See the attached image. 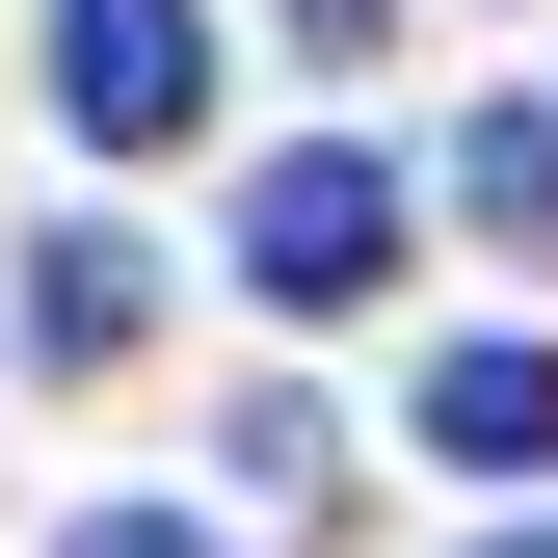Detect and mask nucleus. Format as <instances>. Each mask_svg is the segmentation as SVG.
I'll list each match as a JSON object with an SVG mask.
<instances>
[{
    "mask_svg": "<svg viewBox=\"0 0 558 558\" xmlns=\"http://www.w3.org/2000/svg\"><path fill=\"white\" fill-rule=\"evenodd\" d=\"M53 558H214V532H186V506H81Z\"/></svg>",
    "mask_w": 558,
    "mask_h": 558,
    "instance_id": "6",
    "label": "nucleus"
},
{
    "mask_svg": "<svg viewBox=\"0 0 558 558\" xmlns=\"http://www.w3.org/2000/svg\"><path fill=\"white\" fill-rule=\"evenodd\" d=\"M27 345H81V373H107V345H133V240H53V266H27Z\"/></svg>",
    "mask_w": 558,
    "mask_h": 558,
    "instance_id": "5",
    "label": "nucleus"
},
{
    "mask_svg": "<svg viewBox=\"0 0 558 558\" xmlns=\"http://www.w3.org/2000/svg\"><path fill=\"white\" fill-rule=\"evenodd\" d=\"M426 452L452 478H558V345H452V373H426Z\"/></svg>",
    "mask_w": 558,
    "mask_h": 558,
    "instance_id": "3",
    "label": "nucleus"
},
{
    "mask_svg": "<svg viewBox=\"0 0 558 558\" xmlns=\"http://www.w3.org/2000/svg\"><path fill=\"white\" fill-rule=\"evenodd\" d=\"M506 558H558V532H506Z\"/></svg>",
    "mask_w": 558,
    "mask_h": 558,
    "instance_id": "7",
    "label": "nucleus"
},
{
    "mask_svg": "<svg viewBox=\"0 0 558 558\" xmlns=\"http://www.w3.org/2000/svg\"><path fill=\"white\" fill-rule=\"evenodd\" d=\"M53 107H81L107 160H160V133L214 107V0H53Z\"/></svg>",
    "mask_w": 558,
    "mask_h": 558,
    "instance_id": "2",
    "label": "nucleus"
},
{
    "mask_svg": "<svg viewBox=\"0 0 558 558\" xmlns=\"http://www.w3.org/2000/svg\"><path fill=\"white\" fill-rule=\"evenodd\" d=\"M452 214H478V240H558V107H478V160H452Z\"/></svg>",
    "mask_w": 558,
    "mask_h": 558,
    "instance_id": "4",
    "label": "nucleus"
},
{
    "mask_svg": "<svg viewBox=\"0 0 558 558\" xmlns=\"http://www.w3.org/2000/svg\"><path fill=\"white\" fill-rule=\"evenodd\" d=\"M240 293H266V319H345V293H399V160L293 133V160L240 186Z\"/></svg>",
    "mask_w": 558,
    "mask_h": 558,
    "instance_id": "1",
    "label": "nucleus"
}]
</instances>
